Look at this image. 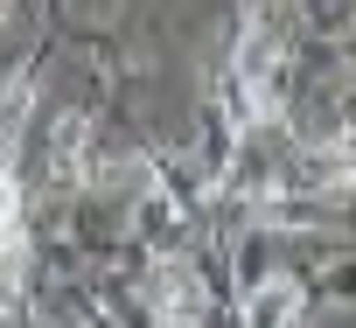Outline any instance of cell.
<instances>
[{"instance_id":"7a4b0ae2","label":"cell","mask_w":356,"mask_h":328,"mask_svg":"<svg viewBox=\"0 0 356 328\" xmlns=\"http://www.w3.org/2000/svg\"><path fill=\"white\" fill-rule=\"evenodd\" d=\"M8 8H15V0H0V15H8Z\"/></svg>"},{"instance_id":"6da1fadb","label":"cell","mask_w":356,"mask_h":328,"mask_svg":"<svg viewBox=\"0 0 356 328\" xmlns=\"http://www.w3.org/2000/svg\"><path fill=\"white\" fill-rule=\"evenodd\" d=\"M293 279H266L259 293H252V328H286L293 321Z\"/></svg>"}]
</instances>
